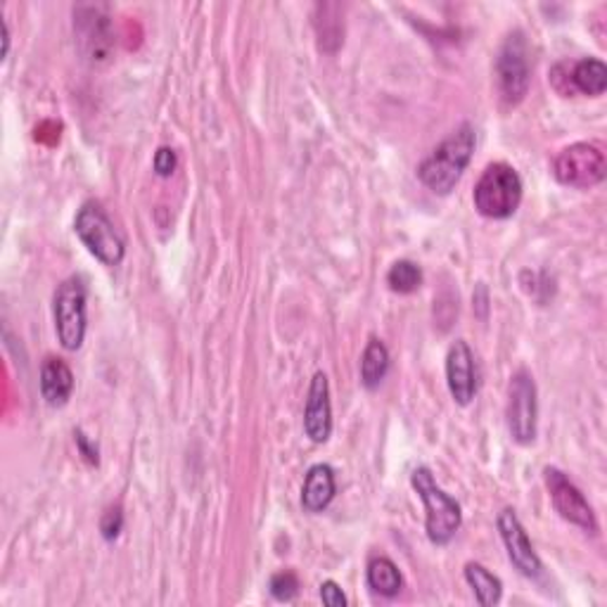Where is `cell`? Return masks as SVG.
<instances>
[{
  "label": "cell",
  "mask_w": 607,
  "mask_h": 607,
  "mask_svg": "<svg viewBox=\"0 0 607 607\" xmlns=\"http://www.w3.org/2000/svg\"><path fill=\"white\" fill-rule=\"evenodd\" d=\"M74 437H76V447H79L83 459H86L88 463H91V465H98L100 459H98V447L93 444V441L88 439V437L81 432V429H79V432H76Z\"/></svg>",
  "instance_id": "obj_25"
},
{
  "label": "cell",
  "mask_w": 607,
  "mask_h": 607,
  "mask_svg": "<svg viewBox=\"0 0 607 607\" xmlns=\"http://www.w3.org/2000/svg\"><path fill=\"white\" fill-rule=\"evenodd\" d=\"M475 152V129L470 124H463L455 129L447 141H441L432 155H429L421 167H417V179L423 181L427 190L435 195H449L459 185L467 164Z\"/></svg>",
  "instance_id": "obj_1"
},
{
  "label": "cell",
  "mask_w": 607,
  "mask_h": 607,
  "mask_svg": "<svg viewBox=\"0 0 607 607\" xmlns=\"http://www.w3.org/2000/svg\"><path fill=\"white\" fill-rule=\"evenodd\" d=\"M567 81H572V91H579L584 95H603L607 88V67L603 60L586 57L579 60L577 65L569 72Z\"/></svg>",
  "instance_id": "obj_16"
},
{
  "label": "cell",
  "mask_w": 607,
  "mask_h": 607,
  "mask_svg": "<svg viewBox=\"0 0 607 607\" xmlns=\"http://www.w3.org/2000/svg\"><path fill=\"white\" fill-rule=\"evenodd\" d=\"M10 50V29H8V22H3V57L8 55Z\"/></svg>",
  "instance_id": "obj_26"
},
{
  "label": "cell",
  "mask_w": 607,
  "mask_h": 607,
  "mask_svg": "<svg viewBox=\"0 0 607 607\" xmlns=\"http://www.w3.org/2000/svg\"><path fill=\"white\" fill-rule=\"evenodd\" d=\"M543 479H546L551 501L555 505V511L560 513L563 520L577 525L579 529L589 531V534H596L598 531L596 515H593V508L584 499V493L569 482L567 475L560 473L558 467H546V470H543Z\"/></svg>",
  "instance_id": "obj_9"
},
{
  "label": "cell",
  "mask_w": 607,
  "mask_h": 607,
  "mask_svg": "<svg viewBox=\"0 0 607 607\" xmlns=\"http://www.w3.org/2000/svg\"><path fill=\"white\" fill-rule=\"evenodd\" d=\"M387 285H389L391 293H399V295L415 293V289L423 285L421 266L413 263V261H406V259L397 261L387 273Z\"/></svg>",
  "instance_id": "obj_20"
},
{
  "label": "cell",
  "mask_w": 607,
  "mask_h": 607,
  "mask_svg": "<svg viewBox=\"0 0 607 607\" xmlns=\"http://www.w3.org/2000/svg\"><path fill=\"white\" fill-rule=\"evenodd\" d=\"M304 432L313 444H325L333 432V406H331V385L323 373H315L309 387L307 411H304Z\"/></svg>",
  "instance_id": "obj_13"
},
{
  "label": "cell",
  "mask_w": 607,
  "mask_h": 607,
  "mask_svg": "<svg viewBox=\"0 0 607 607\" xmlns=\"http://www.w3.org/2000/svg\"><path fill=\"white\" fill-rule=\"evenodd\" d=\"M389 373V351L379 339H371L361 357V383L365 389H375Z\"/></svg>",
  "instance_id": "obj_18"
},
{
  "label": "cell",
  "mask_w": 607,
  "mask_h": 607,
  "mask_svg": "<svg viewBox=\"0 0 607 607\" xmlns=\"http://www.w3.org/2000/svg\"><path fill=\"white\" fill-rule=\"evenodd\" d=\"M447 383L453 401L459 406H470L477 395L475 357L467 341L455 339L447 353Z\"/></svg>",
  "instance_id": "obj_11"
},
{
  "label": "cell",
  "mask_w": 607,
  "mask_h": 607,
  "mask_svg": "<svg viewBox=\"0 0 607 607\" xmlns=\"http://www.w3.org/2000/svg\"><path fill=\"white\" fill-rule=\"evenodd\" d=\"M121 529H124V513L119 505H112V508L105 511L103 520H100V531H103L105 541H114L121 534Z\"/></svg>",
  "instance_id": "obj_22"
},
{
  "label": "cell",
  "mask_w": 607,
  "mask_h": 607,
  "mask_svg": "<svg viewBox=\"0 0 607 607\" xmlns=\"http://www.w3.org/2000/svg\"><path fill=\"white\" fill-rule=\"evenodd\" d=\"M53 319L60 345L76 351L86 337V285L81 277H67L53 299Z\"/></svg>",
  "instance_id": "obj_7"
},
{
  "label": "cell",
  "mask_w": 607,
  "mask_h": 607,
  "mask_svg": "<svg viewBox=\"0 0 607 607\" xmlns=\"http://www.w3.org/2000/svg\"><path fill=\"white\" fill-rule=\"evenodd\" d=\"M176 164H179V159H176V152L171 147H159L155 152V171L162 179H169L176 171Z\"/></svg>",
  "instance_id": "obj_23"
},
{
  "label": "cell",
  "mask_w": 607,
  "mask_h": 607,
  "mask_svg": "<svg viewBox=\"0 0 607 607\" xmlns=\"http://www.w3.org/2000/svg\"><path fill=\"white\" fill-rule=\"evenodd\" d=\"M537 415H539V403H537V383L527 371H517L511 377V389H508V429L511 437L517 444H531L537 439Z\"/></svg>",
  "instance_id": "obj_8"
},
{
  "label": "cell",
  "mask_w": 607,
  "mask_h": 607,
  "mask_svg": "<svg viewBox=\"0 0 607 607\" xmlns=\"http://www.w3.org/2000/svg\"><path fill=\"white\" fill-rule=\"evenodd\" d=\"M473 202L485 219H511L520 209L522 179L511 164H489L475 185Z\"/></svg>",
  "instance_id": "obj_3"
},
{
  "label": "cell",
  "mask_w": 607,
  "mask_h": 607,
  "mask_svg": "<svg viewBox=\"0 0 607 607\" xmlns=\"http://www.w3.org/2000/svg\"><path fill=\"white\" fill-rule=\"evenodd\" d=\"M496 81L501 103L505 107H517L522 103L531 81L529 50L522 31L511 34L501 46L496 60Z\"/></svg>",
  "instance_id": "obj_6"
},
{
  "label": "cell",
  "mask_w": 607,
  "mask_h": 607,
  "mask_svg": "<svg viewBox=\"0 0 607 607\" xmlns=\"http://www.w3.org/2000/svg\"><path fill=\"white\" fill-rule=\"evenodd\" d=\"M74 20L83 53L91 60H105L112 46L107 10L103 5H81L74 10Z\"/></svg>",
  "instance_id": "obj_12"
},
{
  "label": "cell",
  "mask_w": 607,
  "mask_h": 607,
  "mask_svg": "<svg viewBox=\"0 0 607 607\" xmlns=\"http://www.w3.org/2000/svg\"><path fill=\"white\" fill-rule=\"evenodd\" d=\"M365 577H369V586L377 593V596H385V598H395L403 586L399 567L389 558H383V555L371 560Z\"/></svg>",
  "instance_id": "obj_19"
},
{
  "label": "cell",
  "mask_w": 607,
  "mask_h": 607,
  "mask_svg": "<svg viewBox=\"0 0 607 607\" xmlns=\"http://www.w3.org/2000/svg\"><path fill=\"white\" fill-rule=\"evenodd\" d=\"M72 391H74V373L69 365L55 357L46 359L41 365V395L48 406L53 409L65 406V403L72 399Z\"/></svg>",
  "instance_id": "obj_15"
},
{
  "label": "cell",
  "mask_w": 607,
  "mask_h": 607,
  "mask_svg": "<svg viewBox=\"0 0 607 607\" xmlns=\"http://www.w3.org/2000/svg\"><path fill=\"white\" fill-rule=\"evenodd\" d=\"M271 596L281 603H293L299 593V579L295 572H277L271 579Z\"/></svg>",
  "instance_id": "obj_21"
},
{
  "label": "cell",
  "mask_w": 607,
  "mask_h": 607,
  "mask_svg": "<svg viewBox=\"0 0 607 607\" xmlns=\"http://www.w3.org/2000/svg\"><path fill=\"white\" fill-rule=\"evenodd\" d=\"M551 171L555 176V181L567 188L589 190L605 181L607 162L598 145L574 143L558 152V157H555L551 164Z\"/></svg>",
  "instance_id": "obj_5"
},
{
  "label": "cell",
  "mask_w": 607,
  "mask_h": 607,
  "mask_svg": "<svg viewBox=\"0 0 607 607\" xmlns=\"http://www.w3.org/2000/svg\"><path fill=\"white\" fill-rule=\"evenodd\" d=\"M74 231L83 247L105 266H119L126 257V245L121 233L109 221L107 211L100 202H86L74 219Z\"/></svg>",
  "instance_id": "obj_4"
},
{
  "label": "cell",
  "mask_w": 607,
  "mask_h": 607,
  "mask_svg": "<svg viewBox=\"0 0 607 607\" xmlns=\"http://www.w3.org/2000/svg\"><path fill=\"white\" fill-rule=\"evenodd\" d=\"M465 581L470 584V589L475 591V598L479 605L491 607L496 605L503 596V584L499 577H493L487 567L477 565V563H467L465 565Z\"/></svg>",
  "instance_id": "obj_17"
},
{
  "label": "cell",
  "mask_w": 607,
  "mask_h": 607,
  "mask_svg": "<svg viewBox=\"0 0 607 607\" xmlns=\"http://www.w3.org/2000/svg\"><path fill=\"white\" fill-rule=\"evenodd\" d=\"M499 531L503 539V546L508 551V558L515 565V569L527 579H537L543 572V565L539 560V555L531 546V541L527 537V531L520 522V517L515 515V511L505 508L499 515Z\"/></svg>",
  "instance_id": "obj_10"
},
{
  "label": "cell",
  "mask_w": 607,
  "mask_h": 607,
  "mask_svg": "<svg viewBox=\"0 0 607 607\" xmlns=\"http://www.w3.org/2000/svg\"><path fill=\"white\" fill-rule=\"evenodd\" d=\"M321 600L327 607H347L345 591H341L339 584H335V581H323V584H321Z\"/></svg>",
  "instance_id": "obj_24"
},
{
  "label": "cell",
  "mask_w": 607,
  "mask_h": 607,
  "mask_svg": "<svg viewBox=\"0 0 607 607\" xmlns=\"http://www.w3.org/2000/svg\"><path fill=\"white\" fill-rule=\"evenodd\" d=\"M411 485L417 491V496H421L425 503L427 539L432 541L435 546H447L463 522L461 503L453 496H449L444 489L437 487L435 477L427 467H417V470H413Z\"/></svg>",
  "instance_id": "obj_2"
},
{
  "label": "cell",
  "mask_w": 607,
  "mask_h": 607,
  "mask_svg": "<svg viewBox=\"0 0 607 607\" xmlns=\"http://www.w3.org/2000/svg\"><path fill=\"white\" fill-rule=\"evenodd\" d=\"M335 491H337V482H335L333 467L325 463L313 465L307 473V479H304V487H301L304 511H309V513L325 511L327 505L333 503Z\"/></svg>",
  "instance_id": "obj_14"
}]
</instances>
